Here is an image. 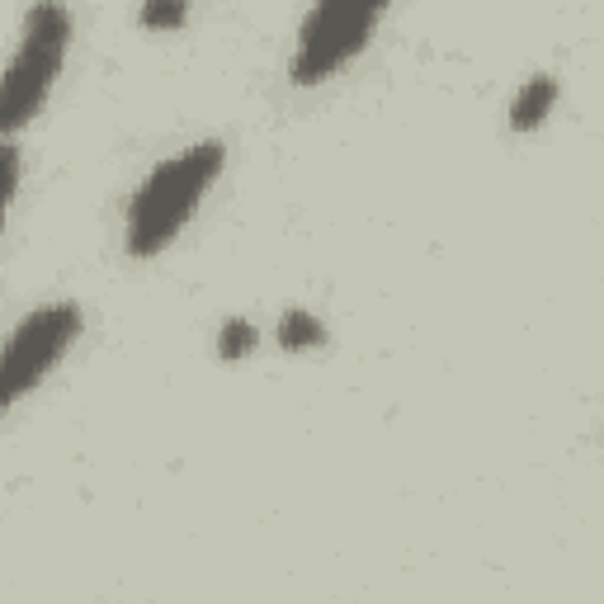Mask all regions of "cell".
<instances>
[{"instance_id": "obj_8", "label": "cell", "mask_w": 604, "mask_h": 604, "mask_svg": "<svg viewBox=\"0 0 604 604\" xmlns=\"http://www.w3.org/2000/svg\"><path fill=\"white\" fill-rule=\"evenodd\" d=\"M189 20V5H143L147 29H180Z\"/></svg>"}, {"instance_id": "obj_7", "label": "cell", "mask_w": 604, "mask_h": 604, "mask_svg": "<svg viewBox=\"0 0 604 604\" xmlns=\"http://www.w3.org/2000/svg\"><path fill=\"white\" fill-rule=\"evenodd\" d=\"M256 341H260V331L250 326V321L232 317L227 326H222V335H218V349H222V359H246L250 349H256Z\"/></svg>"}, {"instance_id": "obj_6", "label": "cell", "mask_w": 604, "mask_h": 604, "mask_svg": "<svg viewBox=\"0 0 604 604\" xmlns=\"http://www.w3.org/2000/svg\"><path fill=\"white\" fill-rule=\"evenodd\" d=\"M279 345L284 349H317V345H326V326H321L312 312H303V307H288V312L279 317Z\"/></svg>"}, {"instance_id": "obj_9", "label": "cell", "mask_w": 604, "mask_h": 604, "mask_svg": "<svg viewBox=\"0 0 604 604\" xmlns=\"http://www.w3.org/2000/svg\"><path fill=\"white\" fill-rule=\"evenodd\" d=\"M5 194L10 199L20 194V151L15 147H5Z\"/></svg>"}, {"instance_id": "obj_2", "label": "cell", "mask_w": 604, "mask_h": 604, "mask_svg": "<svg viewBox=\"0 0 604 604\" xmlns=\"http://www.w3.org/2000/svg\"><path fill=\"white\" fill-rule=\"evenodd\" d=\"M66 38H72V20L58 5H38L24 20V48L5 72V95H0V123L5 133H20L24 123L38 114V104L48 100L52 81L62 72Z\"/></svg>"}, {"instance_id": "obj_5", "label": "cell", "mask_w": 604, "mask_h": 604, "mask_svg": "<svg viewBox=\"0 0 604 604\" xmlns=\"http://www.w3.org/2000/svg\"><path fill=\"white\" fill-rule=\"evenodd\" d=\"M553 104H557V81L553 76H529V86L519 90L515 104H510V128L515 133L539 128V123L553 114Z\"/></svg>"}, {"instance_id": "obj_3", "label": "cell", "mask_w": 604, "mask_h": 604, "mask_svg": "<svg viewBox=\"0 0 604 604\" xmlns=\"http://www.w3.org/2000/svg\"><path fill=\"white\" fill-rule=\"evenodd\" d=\"M378 15H383V5H345V0L317 5L303 24V44H298V58H293V86H317L331 72H341L369 44V29L378 24Z\"/></svg>"}, {"instance_id": "obj_4", "label": "cell", "mask_w": 604, "mask_h": 604, "mask_svg": "<svg viewBox=\"0 0 604 604\" xmlns=\"http://www.w3.org/2000/svg\"><path fill=\"white\" fill-rule=\"evenodd\" d=\"M76 335H81V307L76 303L44 307V312H34L24 321V326L10 335V349H5V402L15 406L24 392L44 383L48 369L72 349Z\"/></svg>"}, {"instance_id": "obj_1", "label": "cell", "mask_w": 604, "mask_h": 604, "mask_svg": "<svg viewBox=\"0 0 604 604\" xmlns=\"http://www.w3.org/2000/svg\"><path fill=\"white\" fill-rule=\"evenodd\" d=\"M222 161H227L222 143H199L143 180V189L128 204V256L147 260L175 242L185 218L199 208L204 189L222 175Z\"/></svg>"}]
</instances>
